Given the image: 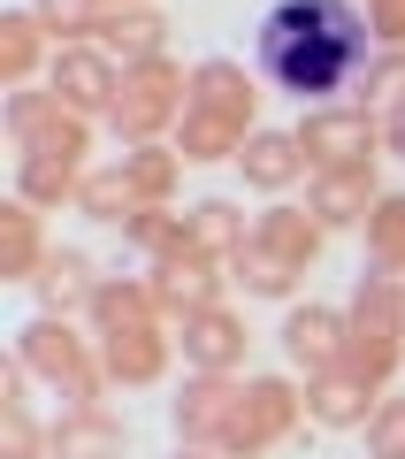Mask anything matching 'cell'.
<instances>
[{"instance_id":"cell-8","label":"cell","mask_w":405,"mask_h":459,"mask_svg":"<svg viewBox=\"0 0 405 459\" xmlns=\"http://www.w3.org/2000/svg\"><path fill=\"white\" fill-rule=\"evenodd\" d=\"M47 84H54V100H62L69 115H84V123H108V108H115V92H123V62H115L108 47H54V62H47Z\"/></svg>"},{"instance_id":"cell-31","label":"cell","mask_w":405,"mask_h":459,"mask_svg":"<svg viewBox=\"0 0 405 459\" xmlns=\"http://www.w3.org/2000/svg\"><path fill=\"white\" fill-rule=\"evenodd\" d=\"M352 100H359L367 115H383V123H390V115H405V47H383V54H375Z\"/></svg>"},{"instance_id":"cell-6","label":"cell","mask_w":405,"mask_h":459,"mask_svg":"<svg viewBox=\"0 0 405 459\" xmlns=\"http://www.w3.org/2000/svg\"><path fill=\"white\" fill-rule=\"evenodd\" d=\"M298 146H306V169H375L383 161V115H367L359 100H329V108H306L291 123Z\"/></svg>"},{"instance_id":"cell-2","label":"cell","mask_w":405,"mask_h":459,"mask_svg":"<svg viewBox=\"0 0 405 459\" xmlns=\"http://www.w3.org/2000/svg\"><path fill=\"white\" fill-rule=\"evenodd\" d=\"M253 131H260V69H245L237 54H199L192 62V108H184L168 146L192 169H207V161H237Z\"/></svg>"},{"instance_id":"cell-11","label":"cell","mask_w":405,"mask_h":459,"mask_svg":"<svg viewBox=\"0 0 405 459\" xmlns=\"http://www.w3.org/2000/svg\"><path fill=\"white\" fill-rule=\"evenodd\" d=\"M146 283H153V307H161V322H168V329H184V322H199L207 307H222L229 268H222V261H207V253H177V261H153V268H146Z\"/></svg>"},{"instance_id":"cell-19","label":"cell","mask_w":405,"mask_h":459,"mask_svg":"<svg viewBox=\"0 0 405 459\" xmlns=\"http://www.w3.org/2000/svg\"><path fill=\"white\" fill-rule=\"evenodd\" d=\"M84 153L69 146V153H16V177H8V192L16 199H31L39 214H62V207H77V192H84Z\"/></svg>"},{"instance_id":"cell-12","label":"cell","mask_w":405,"mask_h":459,"mask_svg":"<svg viewBox=\"0 0 405 459\" xmlns=\"http://www.w3.org/2000/svg\"><path fill=\"white\" fill-rule=\"evenodd\" d=\"M177 352H184L192 376H253V368H245L253 360V329H245V314L229 307V299L177 329Z\"/></svg>"},{"instance_id":"cell-16","label":"cell","mask_w":405,"mask_h":459,"mask_svg":"<svg viewBox=\"0 0 405 459\" xmlns=\"http://www.w3.org/2000/svg\"><path fill=\"white\" fill-rule=\"evenodd\" d=\"M375 199H383V184H375V169H314L306 177V214L337 238V230H367Z\"/></svg>"},{"instance_id":"cell-27","label":"cell","mask_w":405,"mask_h":459,"mask_svg":"<svg viewBox=\"0 0 405 459\" xmlns=\"http://www.w3.org/2000/svg\"><path fill=\"white\" fill-rule=\"evenodd\" d=\"M123 246L138 253V261H177V253H192V214L184 207H138L130 214V230H123Z\"/></svg>"},{"instance_id":"cell-22","label":"cell","mask_w":405,"mask_h":459,"mask_svg":"<svg viewBox=\"0 0 405 459\" xmlns=\"http://www.w3.org/2000/svg\"><path fill=\"white\" fill-rule=\"evenodd\" d=\"M54 253V238H47V214L31 207V199H0V283H31L39 276V261Z\"/></svg>"},{"instance_id":"cell-20","label":"cell","mask_w":405,"mask_h":459,"mask_svg":"<svg viewBox=\"0 0 405 459\" xmlns=\"http://www.w3.org/2000/svg\"><path fill=\"white\" fill-rule=\"evenodd\" d=\"M47 429H54V459H130V421L108 406H62Z\"/></svg>"},{"instance_id":"cell-33","label":"cell","mask_w":405,"mask_h":459,"mask_svg":"<svg viewBox=\"0 0 405 459\" xmlns=\"http://www.w3.org/2000/svg\"><path fill=\"white\" fill-rule=\"evenodd\" d=\"M31 16L54 31V47H84L99 31V0H31Z\"/></svg>"},{"instance_id":"cell-7","label":"cell","mask_w":405,"mask_h":459,"mask_svg":"<svg viewBox=\"0 0 405 459\" xmlns=\"http://www.w3.org/2000/svg\"><path fill=\"white\" fill-rule=\"evenodd\" d=\"M0 131H8V146L16 153H92V123L84 115H69L62 100H54V84H23V92L0 100Z\"/></svg>"},{"instance_id":"cell-15","label":"cell","mask_w":405,"mask_h":459,"mask_svg":"<svg viewBox=\"0 0 405 459\" xmlns=\"http://www.w3.org/2000/svg\"><path fill=\"white\" fill-rule=\"evenodd\" d=\"M237 177L253 184L260 199H291L298 184L314 177V169H306V146H298V131H276V123H260V131L245 138V153H237Z\"/></svg>"},{"instance_id":"cell-28","label":"cell","mask_w":405,"mask_h":459,"mask_svg":"<svg viewBox=\"0 0 405 459\" xmlns=\"http://www.w3.org/2000/svg\"><path fill=\"white\" fill-rule=\"evenodd\" d=\"M229 283H237L245 299H276V307H298V283H306V276H298L291 261H276L268 246H245L237 261H229Z\"/></svg>"},{"instance_id":"cell-4","label":"cell","mask_w":405,"mask_h":459,"mask_svg":"<svg viewBox=\"0 0 405 459\" xmlns=\"http://www.w3.org/2000/svg\"><path fill=\"white\" fill-rule=\"evenodd\" d=\"M184 108H192V69H184L177 54H161V62L123 69V92H115V108H108V131L123 138V146H153V138H177Z\"/></svg>"},{"instance_id":"cell-37","label":"cell","mask_w":405,"mask_h":459,"mask_svg":"<svg viewBox=\"0 0 405 459\" xmlns=\"http://www.w3.org/2000/svg\"><path fill=\"white\" fill-rule=\"evenodd\" d=\"M383 146H390V153L405 161V115H390V123H383Z\"/></svg>"},{"instance_id":"cell-24","label":"cell","mask_w":405,"mask_h":459,"mask_svg":"<svg viewBox=\"0 0 405 459\" xmlns=\"http://www.w3.org/2000/svg\"><path fill=\"white\" fill-rule=\"evenodd\" d=\"M138 322H161L153 283L108 268V276H99V291H92V307H84V329H92V337H115V329H138Z\"/></svg>"},{"instance_id":"cell-23","label":"cell","mask_w":405,"mask_h":459,"mask_svg":"<svg viewBox=\"0 0 405 459\" xmlns=\"http://www.w3.org/2000/svg\"><path fill=\"white\" fill-rule=\"evenodd\" d=\"M92 47H108L123 69L161 62V54H168V16H161V8H108L99 31H92Z\"/></svg>"},{"instance_id":"cell-3","label":"cell","mask_w":405,"mask_h":459,"mask_svg":"<svg viewBox=\"0 0 405 459\" xmlns=\"http://www.w3.org/2000/svg\"><path fill=\"white\" fill-rule=\"evenodd\" d=\"M8 352H16V360L31 368L54 398H69V406H108V398H115V376L99 368V337H92L84 322L31 314V322L16 329V344H8Z\"/></svg>"},{"instance_id":"cell-18","label":"cell","mask_w":405,"mask_h":459,"mask_svg":"<svg viewBox=\"0 0 405 459\" xmlns=\"http://www.w3.org/2000/svg\"><path fill=\"white\" fill-rule=\"evenodd\" d=\"M253 246H268L276 261H291L298 276H314V261H322L329 230L306 214V199H268V207L253 214Z\"/></svg>"},{"instance_id":"cell-26","label":"cell","mask_w":405,"mask_h":459,"mask_svg":"<svg viewBox=\"0 0 405 459\" xmlns=\"http://www.w3.org/2000/svg\"><path fill=\"white\" fill-rule=\"evenodd\" d=\"M184 169H192V161H184L168 138H153V146H123V177H130V192L146 199V207H177Z\"/></svg>"},{"instance_id":"cell-1","label":"cell","mask_w":405,"mask_h":459,"mask_svg":"<svg viewBox=\"0 0 405 459\" xmlns=\"http://www.w3.org/2000/svg\"><path fill=\"white\" fill-rule=\"evenodd\" d=\"M375 23L359 0H276L253 31V69L260 84L291 92L298 108H329L352 100L375 62Z\"/></svg>"},{"instance_id":"cell-30","label":"cell","mask_w":405,"mask_h":459,"mask_svg":"<svg viewBox=\"0 0 405 459\" xmlns=\"http://www.w3.org/2000/svg\"><path fill=\"white\" fill-rule=\"evenodd\" d=\"M367 268L405 276V192H383L367 214Z\"/></svg>"},{"instance_id":"cell-5","label":"cell","mask_w":405,"mask_h":459,"mask_svg":"<svg viewBox=\"0 0 405 459\" xmlns=\"http://www.w3.org/2000/svg\"><path fill=\"white\" fill-rule=\"evenodd\" d=\"M306 421V376H245V398H237V421H229L222 452L229 459H268L298 437Z\"/></svg>"},{"instance_id":"cell-13","label":"cell","mask_w":405,"mask_h":459,"mask_svg":"<svg viewBox=\"0 0 405 459\" xmlns=\"http://www.w3.org/2000/svg\"><path fill=\"white\" fill-rule=\"evenodd\" d=\"M99 368L115 376V391H161L168 368H177V329L168 322H138L99 337Z\"/></svg>"},{"instance_id":"cell-14","label":"cell","mask_w":405,"mask_h":459,"mask_svg":"<svg viewBox=\"0 0 405 459\" xmlns=\"http://www.w3.org/2000/svg\"><path fill=\"white\" fill-rule=\"evenodd\" d=\"M99 276H108V268H99L84 246H54L47 261H39V276L23 283V291L39 299V314H62V322H84V307H92Z\"/></svg>"},{"instance_id":"cell-10","label":"cell","mask_w":405,"mask_h":459,"mask_svg":"<svg viewBox=\"0 0 405 459\" xmlns=\"http://www.w3.org/2000/svg\"><path fill=\"white\" fill-rule=\"evenodd\" d=\"M344 337H352V314H344V307H322V299L283 307V329H276L291 376H329V368H344Z\"/></svg>"},{"instance_id":"cell-21","label":"cell","mask_w":405,"mask_h":459,"mask_svg":"<svg viewBox=\"0 0 405 459\" xmlns=\"http://www.w3.org/2000/svg\"><path fill=\"white\" fill-rule=\"evenodd\" d=\"M47 62H54V31L23 8H0V84L23 92V84H47Z\"/></svg>"},{"instance_id":"cell-17","label":"cell","mask_w":405,"mask_h":459,"mask_svg":"<svg viewBox=\"0 0 405 459\" xmlns=\"http://www.w3.org/2000/svg\"><path fill=\"white\" fill-rule=\"evenodd\" d=\"M390 391H375L367 376H352V368H329V376H306V421L329 429V437H352V429L375 421V406H383Z\"/></svg>"},{"instance_id":"cell-29","label":"cell","mask_w":405,"mask_h":459,"mask_svg":"<svg viewBox=\"0 0 405 459\" xmlns=\"http://www.w3.org/2000/svg\"><path fill=\"white\" fill-rule=\"evenodd\" d=\"M138 207H146V199L130 192L123 161L92 169V177H84V192H77V214H84V222H99V230H130V214H138Z\"/></svg>"},{"instance_id":"cell-25","label":"cell","mask_w":405,"mask_h":459,"mask_svg":"<svg viewBox=\"0 0 405 459\" xmlns=\"http://www.w3.org/2000/svg\"><path fill=\"white\" fill-rule=\"evenodd\" d=\"M192 253H207V261H237L245 246H253V214L237 207V199H192Z\"/></svg>"},{"instance_id":"cell-9","label":"cell","mask_w":405,"mask_h":459,"mask_svg":"<svg viewBox=\"0 0 405 459\" xmlns=\"http://www.w3.org/2000/svg\"><path fill=\"white\" fill-rule=\"evenodd\" d=\"M237 398H245V376H192V368H184L177 398H168V429H177V444L222 452L229 421H237Z\"/></svg>"},{"instance_id":"cell-34","label":"cell","mask_w":405,"mask_h":459,"mask_svg":"<svg viewBox=\"0 0 405 459\" xmlns=\"http://www.w3.org/2000/svg\"><path fill=\"white\" fill-rule=\"evenodd\" d=\"M359 437H367V459H405V398L390 391L383 406H375V421L359 429Z\"/></svg>"},{"instance_id":"cell-32","label":"cell","mask_w":405,"mask_h":459,"mask_svg":"<svg viewBox=\"0 0 405 459\" xmlns=\"http://www.w3.org/2000/svg\"><path fill=\"white\" fill-rule=\"evenodd\" d=\"M0 459H54V429L31 406H0Z\"/></svg>"},{"instance_id":"cell-36","label":"cell","mask_w":405,"mask_h":459,"mask_svg":"<svg viewBox=\"0 0 405 459\" xmlns=\"http://www.w3.org/2000/svg\"><path fill=\"white\" fill-rule=\"evenodd\" d=\"M31 383H39V376L8 352V368H0V406H31Z\"/></svg>"},{"instance_id":"cell-39","label":"cell","mask_w":405,"mask_h":459,"mask_svg":"<svg viewBox=\"0 0 405 459\" xmlns=\"http://www.w3.org/2000/svg\"><path fill=\"white\" fill-rule=\"evenodd\" d=\"M108 8H153V0H99V16H108Z\"/></svg>"},{"instance_id":"cell-35","label":"cell","mask_w":405,"mask_h":459,"mask_svg":"<svg viewBox=\"0 0 405 459\" xmlns=\"http://www.w3.org/2000/svg\"><path fill=\"white\" fill-rule=\"evenodd\" d=\"M367 23L375 47H405V0H367Z\"/></svg>"},{"instance_id":"cell-38","label":"cell","mask_w":405,"mask_h":459,"mask_svg":"<svg viewBox=\"0 0 405 459\" xmlns=\"http://www.w3.org/2000/svg\"><path fill=\"white\" fill-rule=\"evenodd\" d=\"M177 459H229V452H199V444H177Z\"/></svg>"}]
</instances>
